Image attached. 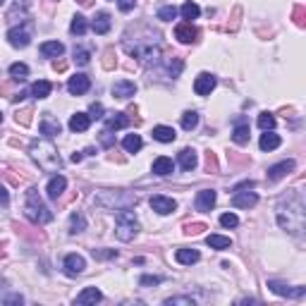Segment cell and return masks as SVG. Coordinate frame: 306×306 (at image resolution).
<instances>
[{
    "label": "cell",
    "mask_w": 306,
    "mask_h": 306,
    "mask_svg": "<svg viewBox=\"0 0 306 306\" xmlns=\"http://www.w3.org/2000/svg\"><path fill=\"white\" fill-rule=\"evenodd\" d=\"M258 127H261L263 132L275 129V117H273L270 112H261V115H258Z\"/></svg>",
    "instance_id": "obj_39"
},
{
    "label": "cell",
    "mask_w": 306,
    "mask_h": 306,
    "mask_svg": "<svg viewBox=\"0 0 306 306\" xmlns=\"http://www.w3.org/2000/svg\"><path fill=\"white\" fill-rule=\"evenodd\" d=\"M51 91H53V84L46 82V79H41V82H34V84H31V96H34V98H48Z\"/></svg>",
    "instance_id": "obj_29"
},
{
    "label": "cell",
    "mask_w": 306,
    "mask_h": 306,
    "mask_svg": "<svg viewBox=\"0 0 306 306\" xmlns=\"http://www.w3.org/2000/svg\"><path fill=\"white\" fill-rule=\"evenodd\" d=\"M172 170H175V163L170 161L167 156H161V158L153 161V172H156L158 177H167V175H172Z\"/></svg>",
    "instance_id": "obj_21"
},
{
    "label": "cell",
    "mask_w": 306,
    "mask_h": 306,
    "mask_svg": "<svg viewBox=\"0 0 306 306\" xmlns=\"http://www.w3.org/2000/svg\"><path fill=\"white\" fill-rule=\"evenodd\" d=\"M175 258H177V263H182V266H192V263H196L198 258H201V253L196 249H177Z\"/></svg>",
    "instance_id": "obj_26"
},
{
    "label": "cell",
    "mask_w": 306,
    "mask_h": 306,
    "mask_svg": "<svg viewBox=\"0 0 306 306\" xmlns=\"http://www.w3.org/2000/svg\"><path fill=\"white\" fill-rule=\"evenodd\" d=\"M258 146H261V151H275V148L280 146V137L270 129V132H266V134H261V141H258Z\"/></svg>",
    "instance_id": "obj_28"
},
{
    "label": "cell",
    "mask_w": 306,
    "mask_h": 306,
    "mask_svg": "<svg viewBox=\"0 0 306 306\" xmlns=\"http://www.w3.org/2000/svg\"><path fill=\"white\" fill-rule=\"evenodd\" d=\"M86 230V218L82 216V213H72V218H70V232H84Z\"/></svg>",
    "instance_id": "obj_36"
},
{
    "label": "cell",
    "mask_w": 306,
    "mask_h": 306,
    "mask_svg": "<svg viewBox=\"0 0 306 306\" xmlns=\"http://www.w3.org/2000/svg\"><path fill=\"white\" fill-rule=\"evenodd\" d=\"M2 302H5V304H22L24 299H22V294H10V297H5Z\"/></svg>",
    "instance_id": "obj_52"
},
{
    "label": "cell",
    "mask_w": 306,
    "mask_h": 306,
    "mask_svg": "<svg viewBox=\"0 0 306 306\" xmlns=\"http://www.w3.org/2000/svg\"><path fill=\"white\" fill-rule=\"evenodd\" d=\"M89 60H91V55H89V51L86 48H74V62L77 65H89Z\"/></svg>",
    "instance_id": "obj_41"
},
{
    "label": "cell",
    "mask_w": 306,
    "mask_h": 306,
    "mask_svg": "<svg viewBox=\"0 0 306 306\" xmlns=\"http://www.w3.org/2000/svg\"><path fill=\"white\" fill-rule=\"evenodd\" d=\"M62 268H65V273H67L70 278H77V275L84 273L86 261H84V256H79V253H67L65 261H62Z\"/></svg>",
    "instance_id": "obj_8"
},
{
    "label": "cell",
    "mask_w": 306,
    "mask_h": 306,
    "mask_svg": "<svg viewBox=\"0 0 306 306\" xmlns=\"http://www.w3.org/2000/svg\"><path fill=\"white\" fill-rule=\"evenodd\" d=\"M175 17H177V7L175 5H163L158 10V19H163V22H172Z\"/></svg>",
    "instance_id": "obj_38"
},
{
    "label": "cell",
    "mask_w": 306,
    "mask_h": 306,
    "mask_svg": "<svg viewBox=\"0 0 306 306\" xmlns=\"http://www.w3.org/2000/svg\"><path fill=\"white\" fill-rule=\"evenodd\" d=\"M129 125V115L127 112H115L112 117H108L106 122V129H122V127Z\"/></svg>",
    "instance_id": "obj_31"
},
{
    "label": "cell",
    "mask_w": 306,
    "mask_h": 306,
    "mask_svg": "<svg viewBox=\"0 0 306 306\" xmlns=\"http://www.w3.org/2000/svg\"><path fill=\"white\" fill-rule=\"evenodd\" d=\"M38 129H41V134H46V137H57V134L62 132V127H60V122H57V120H53L51 115H46V117L41 120V125H38Z\"/></svg>",
    "instance_id": "obj_24"
},
{
    "label": "cell",
    "mask_w": 306,
    "mask_h": 306,
    "mask_svg": "<svg viewBox=\"0 0 306 306\" xmlns=\"http://www.w3.org/2000/svg\"><path fill=\"white\" fill-rule=\"evenodd\" d=\"M38 51H41L43 57H60V55L65 53V46L60 41H46V43H41Z\"/></svg>",
    "instance_id": "obj_23"
},
{
    "label": "cell",
    "mask_w": 306,
    "mask_h": 306,
    "mask_svg": "<svg viewBox=\"0 0 306 306\" xmlns=\"http://www.w3.org/2000/svg\"><path fill=\"white\" fill-rule=\"evenodd\" d=\"M17 125H31V110L29 108H24V110H19L17 112Z\"/></svg>",
    "instance_id": "obj_44"
},
{
    "label": "cell",
    "mask_w": 306,
    "mask_h": 306,
    "mask_svg": "<svg viewBox=\"0 0 306 306\" xmlns=\"http://www.w3.org/2000/svg\"><path fill=\"white\" fill-rule=\"evenodd\" d=\"M10 203V194H7V189L0 184V206H7Z\"/></svg>",
    "instance_id": "obj_53"
},
{
    "label": "cell",
    "mask_w": 306,
    "mask_h": 306,
    "mask_svg": "<svg viewBox=\"0 0 306 306\" xmlns=\"http://www.w3.org/2000/svg\"><path fill=\"white\" fill-rule=\"evenodd\" d=\"M294 22H297V27H304V7L302 5L294 7Z\"/></svg>",
    "instance_id": "obj_48"
},
{
    "label": "cell",
    "mask_w": 306,
    "mask_h": 306,
    "mask_svg": "<svg viewBox=\"0 0 306 306\" xmlns=\"http://www.w3.org/2000/svg\"><path fill=\"white\" fill-rule=\"evenodd\" d=\"M258 203L256 192H244V189H237L232 196V206L234 208H253Z\"/></svg>",
    "instance_id": "obj_13"
},
{
    "label": "cell",
    "mask_w": 306,
    "mask_h": 306,
    "mask_svg": "<svg viewBox=\"0 0 306 306\" xmlns=\"http://www.w3.org/2000/svg\"><path fill=\"white\" fill-rule=\"evenodd\" d=\"M103 67H106V70H112V67H115V60H112V51H106V60H103Z\"/></svg>",
    "instance_id": "obj_51"
},
{
    "label": "cell",
    "mask_w": 306,
    "mask_h": 306,
    "mask_svg": "<svg viewBox=\"0 0 306 306\" xmlns=\"http://www.w3.org/2000/svg\"><path fill=\"white\" fill-rule=\"evenodd\" d=\"M148 203H151V208H153L156 213H161V216H167V213L177 211V201L170 196H163V194H153Z\"/></svg>",
    "instance_id": "obj_7"
},
{
    "label": "cell",
    "mask_w": 306,
    "mask_h": 306,
    "mask_svg": "<svg viewBox=\"0 0 306 306\" xmlns=\"http://www.w3.org/2000/svg\"><path fill=\"white\" fill-rule=\"evenodd\" d=\"M198 15H201V7H198L196 2H192V0H189V2H184V5H182V17H184V19H189V22H192V19H196Z\"/></svg>",
    "instance_id": "obj_37"
},
{
    "label": "cell",
    "mask_w": 306,
    "mask_h": 306,
    "mask_svg": "<svg viewBox=\"0 0 306 306\" xmlns=\"http://www.w3.org/2000/svg\"><path fill=\"white\" fill-rule=\"evenodd\" d=\"M294 165H297L294 161H282V163H278V165H270L268 167V180L278 182V180H282V177H287L289 172L294 170Z\"/></svg>",
    "instance_id": "obj_15"
},
{
    "label": "cell",
    "mask_w": 306,
    "mask_h": 306,
    "mask_svg": "<svg viewBox=\"0 0 306 306\" xmlns=\"http://www.w3.org/2000/svg\"><path fill=\"white\" fill-rule=\"evenodd\" d=\"M89 117L91 120H101V117H103V106H101V103H93L89 110Z\"/></svg>",
    "instance_id": "obj_47"
},
{
    "label": "cell",
    "mask_w": 306,
    "mask_h": 306,
    "mask_svg": "<svg viewBox=\"0 0 306 306\" xmlns=\"http://www.w3.org/2000/svg\"><path fill=\"white\" fill-rule=\"evenodd\" d=\"M175 38H177L180 43H194L198 38L196 27H194L192 22H182V24L175 27Z\"/></svg>",
    "instance_id": "obj_10"
},
{
    "label": "cell",
    "mask_w": 306,
    "mask_h": 306,
    "mask_svg": "<svg viewBox=\"0 0 306 306\" xmlns=\"http://www.w3.org/2000/svg\"><path fill=\"white\" fill-rule=\"evenodd\" d=\"M139 232V220L137 216L125 208V211H117V216H115V234H117V239L120 242H129V239H134Z\"/></svg>",
    "instance_id": "obj_5"
},
{
    "label": "cell",
    "mask_w": 306,
    "mask_h": 306,
    "mask_svg": "<svg viewBox=\"0 0 306 306\" xmlns=\"http://www.w3.org/2000/svg\"><path fill=\"white\" fill-rule=\"evenodd\" d=\"M0 122H2V112H0Z\"/></svg>",
    "instance_id": "obj_58"
},
{
    "label": "cell",
    "mask_w": 306,
    "mask_h": 306,
    "mask_svg": "<svg viewBox=\"0 0 306 306\" xmlns=\"http://www.w3.org/2000/svg\"><path fill=\"white\" fill-rule=\"evenodd\" d=\"M29 153H31V158L36 161L38 167L46 170V172H55V170L62 167V158H60L57 148H55L48 139H36V141H31Z\"/></svg>",
    "instance_id": "obj_2"
},
{
    "label": "cell",
    "mask_w": 306,
    "mask_h": 306,
    "mask_svg": "<svg viewBox=\"0 0 306 306\" xmlns=\"http://www.w3.org/2000/svg\"><path fill=\"white\" fill-rule=\"evenodd\" d=\"M163 282V278L161 275H141L139 278V285L141 287H151V285H161Z\"/></svg>",
    "instance_id": "obj_42"
},
{
    "label": "cell",
    "mask_w": 306,
    "mask_h": 306,
    "mask_svg": "<svg viewBox=\"0 0 306 306\" xmlns=\"http://www.w3.org/2000/svg\"><path fill=\"white\" fill-rule=\"evenodd\" d=\"M91 27H93V31L96 34H108L110 31V15L108 12H98L93 22H91Z\"/></svg>",
    "instance_id": "obj_27"
},
{
    "label": "cell",
    "mask_w": 306,
    "mask_h": 306,
    "mask_svg": "<svg viewBox=\"0 0 306 306\" xmlns=\"http://www.w3.org/2000/svg\"><path fill=\"white\" fill-rule=\"evenodd\" d=\"M77 2H79L82 7H89V5H91V2H93V0H77Z\"/></svg>",
    "instance_id": "obj_56"
},
{
    "label": "cell",
    "mask_w": 306,
    "mask_h": 306,
    "mask_svg": "<svg viewBox=\"0 0 306 306\" xmlns=\"http://www.w3.org/2000/svg\"><path fill=\"white\" fill-rule=\"evenodd\" d=\"M268 287L275 292V294H280V297H287V299H302L306 294V287H289L285 282H275V280H270Z\"/></svg>",
    "instance_id": "obj_9"
},
{
    "label": "cell",
    "mask_w": 306,
    "mask_h": 306,
    "mask_svg": "<svg viewBox=\"0 0 306 306\" xmlns=\"http://www.w3.org/2000/svg\"><path fill=\"white\" fill-rule=\"evenodd\" d=\"M122 146H125L127 153H137V151H141L144 141H141V137H139V134H127L125 141H122Z\"/></svg>",
    "instance_id": "obj_32"
},
{
    "label": "cell",
    "mask_w": 306,
    "mask_h": 306,
    "mask_svg": "<svg viewBox=\"0 0 306 306\" xmlns=\"http://www.w3.org/2000/svg\"><path fill=\"white\" fill-rule=\"evenodd\" d=\"M175 129L172 127H165V125H158V127H153V139L156 141H161V144H172L175 141Z\"/></svg>",
    "instance_id": "obj_22"
},
{
    "label": "cell",
    "mask_w": 306,
    "mask_h": 306,
    "mask_svg": "<svg viewBox=\"0 0 306 306\" xmlns=\"http://www.w3.org/2000/svg\"><path fill=\"white\" fill-rule=\"evenodd\" d=\"M101 299H103L101 289H98V287H86L82 294H77V299H74V302H77L79 306H84V304H98Z\"/></svg>",
    "instance_id": "obj_20"
},
{
    "label": "cell",
    "mask_w": 306,
    "mask_h": 306,
    "mask_svg": "<svg viewBox=\"0 0 306 306\" xmlns=\"http://www.w3.org/2000/svg\"><path fill=\"white\" fill-rule=\"evenodd\" d=\"M216 198H218V194L213 192V189H201V192L196 194V211L208 213V211L216 206Z\"/></svg>",
    "instance_id": "obj_14"
},
{
    "label": "cell",
    "mask_w": 306,
    "mask_h": 306,
    "mask_svg": "<svg viewBox=\"0 0 306 306\" xmlns=\"http://www.w3.org/2000/svg\"><path fill=\"white\" fill-rule=\"evenodd\" d=\"M65 187H67V180L62 177V175H55V177H51V182H48V187H46V192H48V198H60L62 196V192H65Z\"/></svg>",
    "instance_id": "obj_19"
},
{
    "label": "cell",
    "mask_w": 306,
    "mask_h": 306,
    "mask_svg": "<svg viewBox=\"0 0 306 306\" xmlns=\"http://www.w3.org/2000/svg\"><path fill=\"white\" fill-rule=\"evenodd\" d=\"M177 163H180V167L182 170H194L198 165V158H196V151L194 148H182L180 151V156H177Z\"/></svg>",
    "instance_id": "obj_18"
},
{
    "label": "cell",
    "mask_w": 306,
    "mask_h": 306,
    "mask_svg": "<svg viewBox=\"0 0 306 306\" xmlns=\"http://www.w3.org/2000/svg\"><path fill=\"white\" fill-rule=\"evenodd\" d=\"M232 141L239 146L249 144V122L244 117H237L234 120V132H232Z\"/></svg>",
    "instance_id": "obj_16"
},
{
    "label": "cell",
    "mask_w": 306,
    "mask_h": 306,
    "mask_svg": "<svg viewBox=\"0 0 306 306\" xmlns=\"http://www.w3.org/2000/svg\"><path fill=\"white\" fill-rule=\"evenodd\" d=\"M89 89H91V79L86 74H74V77H70V82H67V91L72 96H82V93H86Z\"/></svg>",
    "instance_id": "obj_12"
},
{
    "label": "cell",
    "mask_w": 306,
    "mask_h": 306,
    "mask_svg": "<svg viewBox=\"0 0 306 306\" xmlns=\"http://www.w3.org/2000/svg\"><path fill=\"white\" fill-rule=\"evenodd\" d=\"M96 203L108 208V211H125V208L137 206V196L127 194V192H103L96 196Z\"/></svg>",
    "instance_id": "obj_4"
},
{
    "label": "cell",
    "mask_w": 306,
    "mask_h": 306,
    "mask_svg": "<svg viewBox=\"0 0 306 306\" xmlns=\"http://www.w3.org/2000/svg\"><path fill=\"white\" fill-rule=\"evenodd\" d=\"M117 5H120V10H122V12H129V10L137 5V0H120Z\"/></svg>",
    "instance_id": "obj_50"
},
{
    "label": "cell",
    "mask_w": 306,
    "mask_h": 306,
    "mask_svg": "<svg viewBox=\"0 0 306 306\" xmlns=\"http://www.w3.org/2000/svg\"><path fill=\"white\" fill-rule=\"evenodd\" d=\"M31 34H34V22L27 19L22 27H12L7 31V41H10L12 48H27L31 43Z\"/></svg>",
    "instance_id": "obj_6"
},
{
    "label": "cell",
    "mask_w": 306,
    "mask_h": 306,
    "mask_svg": "<svg viewBox=\"0 0 306 306\" xmlns=\"http://www.w3.org/2000/svg\"><path fill=\"white\" fill-rule=\"evenodd\" d=\"M198 125V112L196 110H187L184 115H182V127L187 129V132H192V129H196Z\"/></svg>",
    "instance_id": "obj_35"
},
{
    "label": "cell",
    "mask_w": 306,
    "mask_h": 306,
    "mask_svg": "<svg viewBox=\"0 0 306 306\" xmlns=\"http://www.w3.org/2000/svg\"><path fill=\"white\" fill-rule=\"evenodd\" d=\"M82 161V153H72V163H79Z\"/></svg>",
    "instance_id": "obj_57"
},
{
    "label": "cell",
    "mask_w": 306,
    "mask_h": 306,
    "mask_svg": "<svg viewBox=\"0 0 306 306\" xmlns=\"http://www.w3.org/2000/svg\"><path fill=\"white\" fill-rule=\"evenodd\" d=\"M134 93H137V84L129 82V79H120V82L112 84V96L115 98H132Z\"/></svg>",
    "instance_id": "obj_17"
},
{
    "label": "cell",
    "mask_w": 306,
    "mask_h": 306,
    "mask_svg": "<svg viewBox=\"0 0 306 306\" xmlns=\"http://www.w3.org/2000/svg\"><path fill=\"white\" fill-rule=\"evenodd\" d=\"M216 84H218V79L213 77V74L203 72V74H198L196 77V82H194V91H196V96H208L211 91L216 89Z\"/></svg>",
    "instance_id": "obj_11"
},
{
    "label": "cell",
    "mask_w": 306,
    "mask_h": 306,
    "mask_svg": "<svg viewBox=\"0 0 306 306\" xmlns=\"http://www.w3.org/2000/svg\"><path fill=\"white\" fill-rule=\"evenodd\" d=\"M89 127H91V117L86 112H74L70 117V129L72 132H86Z\"/></svg>",
    "instance_id": "obj_25"
},
{
    "label": "cell",
    "mask_w": 306,
    "mask_h": 306,
    "mask_svg": "<svg viewBox=\"0 0 306 306\" xmlns=\"http://www.w3.org/2000/svg\"><path fill=\"white\" fill-rule=\"evenodd\" d=\"M165 304H167V306H172V304H187V306H192V304H194V299H192V297H170V299H165Z\"/></svg>",
    "instance_id": "obj_45"
},
{
    "label": "cell",
    "mask_w": 306,
    "mask_h": 306,
    "mask_svg": "<svg viewBox=\"0 0 306 306\" xmlns=\"http://www.w3.org/2000/svg\"><path fill=\"white\" fill-rule=\"evenodd\" d=\"M65 67H67V62H65V60H55V62H53V70H57V72H62Z\"/></svg>",
    "instance_id": "obj_55"
},
{
    "label": "cell",
    "mask_w": 306,
    "mask_h": 306,
    "mask_svg": "<svg viewBox=\"0 0 306 306\" xmlns=\"http://www.w3.org/2000/svg\"><path fill=\"white\" fill-rule=\"evenodd\" d=\"M101 144H103V146H112V144H115V141H112L110 129H103V132H101Z\"/></svg>",
    "instance_id": "obj_49"
},
{
    "label": "cell",
    "mask_w": 306,
    "mask_h": 306,
    "mask_svg": "<svg viewBox=\"0 0 306 306\" xmlns=\"http://www.w3.org/2000/svg\"><path fill=\"white\" fill-rule=\"evenodd\" d=\"M86 29H89V24H86V17H82V15H77V17H72V24H70V31H72L74 36H84V34H86Z\"/></svg>",
    "instance_id": "obj_33"
},
{
    "label": "cell",
    "mask_w": 306,
    "mask_h": 306,
    "mask_svg": "<svg viewBox=\"0 0 306 306\" xmlns=\"http://www.w3.org/2000/svg\"><path fill=\"white\" fill-rule=\"evenodd\" d=\"M206 244L211 249H230L232 247V239L230 237H223V234H208L206 237Z\"/></svg>",
    "instance_id": "obj_30"
},
{
    "label": "cell",
    "mask_w": 306,
    "mask_h": 306,
    "mask_svg": "<svg viewBox=\"0 0 306 306\" xmlns=\"http://www.w3.org/2000/svg\"><path fill=\"white\" fill-rule=\"evenodd\" d=\"M93 256H98V258H110V256H117L115 251H96L93 249Z\"/></svg>",
    "instance_id": "obj_54"
},
{
    "label": "cell",
    "mask_w": 306,
    "mask_h": 306,
    "mask_svg": "<svg viewBox=\"0 0 306 306\" xmlns=\"http://www.w3.org/2000/svg\"><path fill=\"white\" fill-rule=\"evenodd\" d=\"M2 2H5V0H0V5H2Z\"/></svg>",
    "instance_id": "obj_59"
},
{
    "label": "cell",
    "mask_w": 306,
    "mask_h": 306,
    "mask_svg": "<svg viewBox=\"0 0 306 306\" xmlns=\"http://www.w3.org/2000/svg\"><path fill=\"white\" fill-rule=\"evenodd\" d=\"M10 77H12L15 82H24V79L29 77V67H27L24 62H15V65H10Z\"/></svg>",
    "instance_id": "obj_34"
},
{
    "label": "cell",
    "mask_w": 306,
    "mask_h": 306,
    "mask_svg": "<svg viewBox=\"0 0 306 306\" xmlns=\"http://www.w3.org/2000/svg\"><path fill=\"white\" fill-rule=\"evenodd\" d=\"M278 223L282 230H287L294 237L304 234V225H306V203L304 196L299 192H292L280 201L278 206Z\"/></svg>",
    "instance_id": "obj_1"
},
{
    "label": "cell",
    "mask_w": 306,
    "mask_h": 306,
    "mask_svg": "<svg viewBox=\"0 0 306 306\" xmlns=\"http://www.w3.org/2000/svg\"><path fill=\"white\" fill-rule=\"evenodd\" d=\"M220 225H223V227H237V225H239V218L234 216V213H223V216H220Z\"/></svg>",
    "instance_id": "obj_43"
},
{
    "label": "cell",
    "mask_w": 306,
    "mask_h": 306,
    "mask_svg": "<svg viewBox=\"0 0 306 306\" xmlns=\"http://www.w3.org/2000/svg\"><path fill=\"white\" fill-rule=\"evenodd\" d=\"M203 230H206L203 223H187V225H184V234H187V237H196V234H201Z\"/></svg>",
    "instance_id": "obj_40"
},
{
    "label": "cell",
    "mask_w": 306,
    "mask_h": 306,
    "mask_svg": "<svg viewBox=\"0 0 306 306\" xmlns=\"http://www.w3.org/2000/svg\"><path fill=\"white\" fill-rule=\"evenodd\" d=\"M24 216L29 218L31 223H36V225H46V223H51L53 220V213H51V208L41 201L38 196V189H27V198H24Z\"/></svg>",
    "instance_id": "obj_3"
},
{
    "label": "cell",
    "mask_w": 306,
    "mask_h": 306,
    "mask_svg": "<svg viewBox=\"0 0 306 306\" xmlns=\"http://www.w3.org/2000/svg\"><path fill=\"white\" fill-rule=\"evenodd\" d=\"M206 165H208V172H218V161H216V153H213V151L206 153Z\"/></svg>",
    "instance_id": "obj_46"
}]
</instances>
